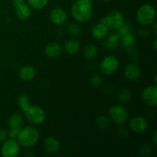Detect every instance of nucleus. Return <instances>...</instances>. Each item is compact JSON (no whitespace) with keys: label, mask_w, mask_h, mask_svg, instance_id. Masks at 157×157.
<instances>
[{"label":"nucleus","mask_w":157,"mask_h":157,"mask_svg":"<svg viewBox=\"0 0 157 157\" xmlns=\"http://www.w3.org/2000/svg\"><path fill=\"white\" fill-rule=\"evenodd\" d=\"M71 13L74 19L80 23L88 21L93 15V6L90 0H76L72 4Z\"/></svg>","instance_id":"obj_1"},{"label":"nucleus","mask_w":157,"mask_h":157,"mask_svg":"<svg viewBox=\"0 0 157 157\" xmlns=\"http://www.w3.org/2000/svg\"><path fill=\"white\" fill-rule=\"evenodd\" d=\"M39 131L33 126H26L20 130L17 140L20 146L25 148H31L37 144L39 140Z\"/></svg>","instance_id":"obj_2"},{"label":"nucleus","mask_w":157,"mask_h":157,"mask_svg":"<svg viewBox=\"0 0 157 157\" xmlns=\"http://www.w3.org/2000/svg\"><path fill=\"white\" fill-rule=\"evenodd\" d=\"M136 18L138 22L144 26L152 25L156 18L155 8L150 4H144L137 9Z\"/></svg>","instance_id":"obj_3"},{"label":"nucleus","mask_w":157,"mask_h":157,"mask_svg":"<svg viewBox=\"0 0 157 157\" xmlns=\"http://www.w3.org/2000/svg\"><path fill=\"white\" fill-rule=\"evenodd\" d=\"M100 21L105 25L109 30L117 31L124 22V17L119 10L113 9L103 17Z\"/></svg>","instance_id":"obj_4"},{"label":"nucleus","mask_w":157,"mask_h":157,"mask_svg":"<svg viewBox=\"0 0 157 157\" xmlns=\"http://www.w3.org/2000/svg\"><path fill=\"white\" fill-rule=\"evenodd\" d=\"M109 117L117 125H123L129 119V111L124 106L116 104L109 110Z\"/></svg>","instance_id":"obj_5"},{"label":"nucleus","mask_w":157,"mask_h":157,"mask_svg":"<svg viewBox=\"0 0 157 157\" xmlns=\"http://www.w3.org/2000/svg\"><path fill=\"white\" fill-rule=\"evenodd\" d=\"M120 67V61L116 56L109 55L104 57L100 63L101 71L105 75H112L117 71Z\"/></svg>","instance_id":"obj_6"},{"label":"nucleus","mask_w":157,"mask_h":157,"mask_svg":"<svg viewBox=\"0 0 157 157\" xmlns=\"http://www.w3.org/2000/svg\"><path fill=\"white\" fill-rule=\"evenodd\" d=\"M24 113L26 119L35 125L43 124L46 119L45 112L42 107L38 105H31Z\"/></svg>","instance_id":"obj_7"},{"label":"nucleus","mask_w":157,"mask_h":157,"mask_svg":"<svg viewBox=\"0 0 157 157\" xmlns=\"http://www.w3.org/2000/svg\"><path fill=\"white\" fill-rule=\"evenodd\" d=\"M21 146L15 139H6L1 147V155L3 157H16L19 155Z\"/></svg>","instance_id":"obj_8"},{"label":"nucleus","mask_w":157,"mask_h":157,"mask_svg":"<svg viewBox=\"0 0 157 157\" xmlns=\"http://www.w3.org/2000/svg\"><path fill=\"white\" fill-rule=\"evenodd\" d=\"M148 122L144 117L141 116H135L130 121L129 127L133 133L136 134L144 133L148 129Z\"/></svg>","instance_id":"obj_9"},{"label":"nucleus","mask_w":157,"mask_h":157,"mask_svg":"<svg viewBox=\"0 0 157 157\" xmlns=\"http://www.w3.org/2000/svg\"><path fill=\"white\" fill-rule=\"evenodd\" d=\"M142 100L147 105L156 107L157 105V87L156 84L150 85L144 89L142 92Z\"/></svg>","instance_id":"obj_10"},{"label":"nucleus","mask_w":157,"mask_h":157,"mask_svg":"<svg viewBox=\"0 0 157 157\" xmlns=\"http://www.w3.org/2000/svg\"><path fill=\"white\" fill-rule=\"evenodd\" d=\"M49 18L54 25L61 26L67 22V15L62 8L55 7L51 10Z\"/></svg>","instance_id":"obj_11"},{"label":"nucleus","mask_w":157,"mask_h":157,"mask_svg":"<svg viewBox=\"0 0 157 157\" xmlns=\"http://www.w3.org/2000/svg\"><path fill=\"white\" fill-rule=\"evenodd\" d=\"M124 75L126 79L130 81H136L140 78L142 71H141L140 67L136 64H127L125 67L124 71Z\"/></svg>","instance_id":"obj_12"},{"label":"nucleus","mask_w":157,"mask_h":157,"mask_svg":"<svg viewBox=\"0 0 157 157\" xmlns=\"http://www.w3.org/2000/svg\"><path fill=\"white\" fill-rule=\"evenodd\" d=\"M109 31L108 28L100 21L92 27L91 35L94 39L104 40L108 35Z\"/></svg>","instance_id":"obj_13"},{"label":"nucleus","mask_w":157,"mask_h":157,"mask_svg":"<svg viewBox=\"0 0 157 157\" xmlns=\"http://www.w3.org/2000/svg\"><path fill=\"white\" fill-rule=\"evenodd\" d=\"M15 9V14L16 16L19 18L20 20L25 21L29 19L32 15V9L29 6L28 3L21 2L19 4L14 6Z\"/></svg>","instance_id":"obj_14"},{"label":"nucleus","mask_w":157,"mask_h":157,"mask_svg":"<svg viewBox=\"0 0 157 157\" xmlns=\"http://www.w3.org/2000/svg\"><path fill=\"white\" fill-rule=\"evenodd\" d=\"M121 44V36L117 32L109 33L106 37L104 45L106 49L110 51H113L118 48Z\"/></svg>","instance_id":"obj_15"},{"label":"nucleus","mask_w":157,"mask_h":157,"mask_svg":"<svg viewBox=\"0 0 157 157\" xmlns=\"http://www.w3.org/2000/svg\"><path fill=\"white\" fill-rule=\"evenodd\" d=\"M44 147L45 151L49 154L57 153L60 150V142L56 137L54 136H48L44 141Z\"/></svg>","instance_id":"obj_16"},{"label":"nucleus","mask_w":157,"mask_h":157,"mask_svg":"<svg viewBox=\"0 0 157 157\" xmlns=\"http://www.w3.org/2000/svg\"><path fill=\"white\" fill-rule=\"evenodd\" d=\"M36 70L32 65H24L18 71V76L23 81H30L35 78Z\"/></svg>","instance_id":"obj_17"},{"label":"nucleus","mask_w":157,"mask_h":157,"mask_svg":"<svg viewBox=\"0 0 157 157\" xmlns=\"http://www.w3.org/2000/svg\"><path fill=\"white\" fill-rule=\"evenodd\" d=\"M81 44L80 41L76 38H69L65 41L64 44V48L66 53L70 55H75L81 50Z\"/></svg>","instance_id":"obj_18"},{"label":"nucleus","mask_w":157,"mask_h":157,"mask_svg":"<svg viewBox=\"0 0 157 157\" xmlns=\"http://www.w3.org/2000/svg\"><path fill=\"white\" fill-rule=\"evenodd\" d=\"M44 53L51 58H57L62 53V47L59 43L51 42L44 48Z\"/></svg>","instance_id":"obj_19"},{"label":"nucleus","mask_w":157,"mask_h":157,"mask_svg":"<svg viewBox=\"0 0 157 157\" xmlns=\"http://www.w3.org/2000/svg\"><path fill=\"white\" fill-rule=\"evenodd\" d=\"M121 44L123 47L128 51L133 50V48L134 47L136 44V38L133 32L131 33H127L121 36Z\"/></svg>","instance_id":"obj_20"},{"label":"nucleus","mask_w":157,"mask_h":157,"mask_svg":"<svg viewBox=\"0 0 157 157\" xmlns=\"http://www.w3.org/2000/svg\"><path fill=\"white\" fill-rule=\"evenodd\" d=\"M82 52L86 59H94L98 55V48L93 43H88L84 45Z\"/></svg>","instance_id":"obj_21"},{"label":"nucleus","mask_w":157,"mask_h":157,"mask_svg":"<svg viewBox=\"0 0 157 157\" xmlns=\"http://www.w3.org/2000/svg\"><path fill=\"white\" fill-rule=\"evenodd\" d=\"M24 124V120L19 113H14L10 117L9 120V128L21 129Z\"/></svg>","instance_id":"obj_22"},{"label":"nucleus","mask_w":157,"mask_h":157,"mask_svg":"<svg viewBox=\"0 0 157 157\" xmlns=\"http://www.w3.org/2000/svg\"><path fill=\"white\" fill-rule=\"evenodd\" d=\"M18 105L21 110L23 112H25L29 108L32 104H30V99H29V95L26 94H21L18 97Z\"/></svg>","instance_id":"obj_23"},{"label":"nucleus","mask_w":157,"mask_h":157,"mask_svg":"<svg viewBox=\"0 0 157 157\" xmlns=\"http://www.w3.org/2000/svg\"><path fill=\"white\" fill-rule=\"evenodd\" d=\"M95 124L98 128L104 130V129L108 128L109 126L110 125V119L106 115H99L95 120Z\"/></svg>","instance_id":"obj_24"},{"label":"nucleus","mask_w":157,"mask_h":157,"mask_svg":"<svg viewBox=\"0 0 157 157\" xmlns=\"http://www.w3.org/2000/svg\"><path fill=\"white\" fill-rule=\"evenodd\" d=\"M118 101L122 104H127L130 101L132 98V94L130 90L127 88L120 89L117 93Z\"/></svg>","instance_id":"obj_25"},{"label":"nucleus","mask_w":157,"mask_h":157,"mask_svg":"<svg viewBox=\"0 0 157 157\" xmlns=\"http://www.w3.org/2000/svg\"><path fill=\"white\" fill-rule=\"evenodd\" d=\"M27 2L31 8L35 10H40L47 6L49 0H27Z\"/></svg>","instance_id":"obj_26"},{"label":"nucleus","mask_w":157,"mask_h":157,"mask_svg":"<svg viewBox=\"0 0 157 157\" xmlns=\"http://www.w3.org/2000/svg\"><path fill=\"white\" fill-rule=\"evenodd\" d=\"M67 30L70 35H73V36H80L81 35V28L77 23H70L67 26Z\"/></svg>","instance_id":"obj_27"},{"label":"nucleus","mask_w":157,"mask_h":157,"mask_svg":"<svg viewBox=\"0 0 157 157\" xmlns=\"http://www.w3.org/2000/svg\"><path fill=\"white\" fill-rule=\"evenodd\" d=\"M117 33L119 34L120 36L124 35V34L127 33H131L133 32V25L129 21H125L123 23L122 25L117 29Z\"/></svg>","instance_id":"obj_28"},{"label":"nucleus","mask_w":157,"mask_h":157,"mask_svg":"<svg viewBox=\"0 0 157 157\" xmlns=\"http://www.w3.org/2000/svg\"><path fill=\"white\" fill-rule=\"evenodd\" d=\"M90 85L94 87H99L102 85L103 84V78L102 77L98 74H94L91 76L90 79Z\"/></svg>","instance_id":"obj_29"},{"label":"nucleus","mask_w":157,"mask_h":157,"mask_svg":"<svg viewBox=\"0 0 157 157\" xmlns=\"http://www.w3.org/2000/svg\"><path fill=\"white\" fill-rule=\"evenodd\" d=\"M153 152V148L148 144H144L139 148V153L144 156H150Z\"/></svg>","instance_id":"obj_30"},{"label":"nucleus","mask_w":157,"mask_h":157,"mask_svg":"<svg viewBox=\"0 0 157 157\" xmlns=\"http://www.w3.org/2000/svg\"><path fill=\"white\" fill-rule=\"evenodd\" d=\"M118 136H119L120 138L123 140L127 139L129 136V130L128 129L126 128L125 127H121L119 129H118Z\"/></svg>","instance_id":"obj_31"},{"label":"nucleus","mask_w":157,"mask_h":157,"mask_svg":"<svg viewBox=\"0 0 157 157\" xmlns=\"http://www.w3.org/2000/svg\"><path fill=\"white\" fill-rule=\"evenodd\" d=\"M21 129H16V128H9V131L8 132V136L12 139L16 140L18 138V134Z\"/></svg>","instance_id":"obj_32"},{"label":"nucleus","mask_w":157,"mask_h":157,"mask_svg":"<svg viewBox=\"0 0 157 157\" xmlns=\"http://www.w3.org/2000/svg\"><path fill=\"white\" fill-rule=\"evenodd\" d=\"M8 138V131L0 128V143H2Z\"/></svg>","instance_id":"obj_33"},{"label":"nucleus","mask_w":157,"mask_h":157,"mask_svg":"<svg viewBox=\"0 0 157 157\" xmlns=\"http://www.w3.org/2000/svg\"><path fill=\"white\" fill-rule=\"evenodd\" d=\"M139 33L141 36L147 37L150 35V30L147 29H145V28H142V29L139 31Z\"/></svg>","instance_id":"obj_34"},{"label":"nucleus","mask_w":157,"mask_h":157,"mask_svg":"<svg viewBox=\"0 0 157 157\" xmlns=\"http://www.w3.org/2000/svg\"><path fill=\"white\" fill-rule=\"evenodd\" d=\"M152 141H153V144L154 146H157V131L155 130L154 133H153V136H152Z\"/></svg>","instance_id":"obj_35"},{"label":"nucleus","mask_w":157,"mask_h":157,"mask_svg":"<svg viewBox=\"0 0 157 157\" xmlns=\"http://www.w3.org/2000/svg\"><path fill=\"white\" fill-rule=\"evenodd\" d=\"M25 0H12V2H13V6H16V5L19 4V3L24 2Z\"/></svg>","instance_id":"obj_36"},{"label":"nucleus","mask_w":157,"mask_h":157,"mask_svg":"<svg viewBox=\"0 0 157 157\" xmlns=\"http://www.w3.org/2000/svg\"><path fill=\"white\" fill-rule=\"evenodd\" d=\"M154 24H153V32H154V35H157V24L156 21H154Z\"/></svg>","instance_id":"obj_37"},{"label":"nucleus","mask_w":157,"mask_h":157,"mask_svg":"<svg viewBox=\"0 0 157 157\" xmlns=\"http://www.w3.org/2000/svg\"><path fill=\"white\" fill-rule=\"evenodd\" d=\"M153 48H154L155 51L157 50V39L156 38H155V39L153 40Z\"/></svg>","instance_id":"obj_38"},{"label":"nucleus","mask_w":157,"mask_h":157,"mask_svg":"<svg viewBox=\"0 0 157 157\" xmlns=\"http://www.w3.org/2000/svg\"><path fill=\"white\" fill-rule=\"evenodd\" d=\"M103 1H104V2H109V1H110V0H103Z\"/></svg>","instance_id":"obj_39"},{"label":"nucleus","mask_w":157,"mask_h":157,"mask_svg":"<svg viewBox=\"0 0 157 157\" xmlns=\"http://www.w3.org/2000/svg\"><path fill=\"white\" fill-rule=\"evenodd\" d=\"M90 2H92V1H93V0H90Z\"/></svg>","instance_id":"obj_40"}]
</instances>
